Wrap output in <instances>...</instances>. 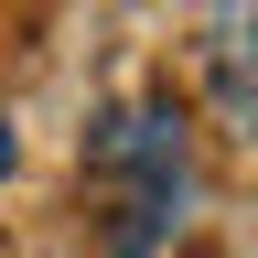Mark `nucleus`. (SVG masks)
I'll return each instance as SVG.
<instances>
[{
    "label": "nucleus",
    "mask_w": 258,
    "mask_h": 258,
    "mask_svg": "<svg viewBox=\"0 0 258 258\" xmlns=\"http://www.w3.org/2000/svg\"><path fill=\"white\" fill-rule=\"evenodd\" d=\"M215 97H226V118L258 140V64H215Z\"/></svg>",
    "instance_id": "obj_2"
},
{
    "label": "nucleus",
    "mask_w": 258,
    "mask_h": 258,
    "mask_svg": "<svg viewBox=\"0 0 258 258\" xmlns=\"http://www.w3.org/2000/svg\"><path fill=\"white\" fill-rule=\"evenodd\" d=\"M86 172L108 183V215H118V258H151L161 237L183 226V194H194V161H183V118L161 97H129L86 129Z\"/></svg>",
    "instance_id": "obj_1"
},
{
    "label": "nucleus",
    "mask_w": 258,
    "mask_h": 258,
    "mask_svg": "<svg viewBox=\"0 0 258 258\" xmlns=\"http://www.w3.org/2000/svg\"><path fill=\"white\" fill-rule=\"evenodd\" d=\"M11 161H22V140H11V118H0V172H11Z\"/></svg>",
    "instance_id": "obj_4"
},
{
    "label": "nucleus",
    "mask_w": 258,
    "mask_h": 258,
    "mask_svg": "<svg viewBox=\"0 0 258 258\" xmlns=\"http://www.w3.org/2000/svg\"><path fill=\"white\" fill-rule=\"evenodd\" d=\"M226 64H258V0L237 11V43H226Z\"/></svg>",
    "instance_id": "obj_3"
}]
</instances>
